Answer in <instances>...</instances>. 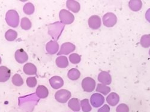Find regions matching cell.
I'll use <instances>...</instances> for the list:
<instances>
[{
    "instance_id": "obj_24",
    "label": "cell",
    "mask_w": 150,
    "mask_h": 112,
    "mask_svg": "<svg viewBox=\"0 0 150 112\" xmlns=\"http://www.w3.org/2000/svg\"><path fill=\"white\" fill-rule=\"evenodd\" d=\"M18 36V33L12 29L8 30L5 33V38L8 41H15Z\"/></svg>"
},
{
    "instance_id": "obj_15",
    "label": "cell",
    "mask_w": 150,
    "mask_h": 112,
    "mask_svg": "<svg viewBox=\"0 0 150 112\" xmlns=\"http://www.w3.org/2000/svg\"><path fill=\"white\" fill-rule=\"evenodd\" d=\"M106 101L110 106H115L120 102V97L117 93H112L107 97Z\"/></svg>"
},
{
    "instance_id": "obj_20",
    "label": "cell",
    "mask_w": 150,
    "mask_h": 112,
    "mask_svg": "<svg viewBox=\"0 0 150 112\" xmlns=\"http://www.w3.org/2000/svg\"><path fill=\"white\" fill-rule=\"evenodd\" d=\"M129 8L133 11H139L142 6V3L140 0H132L129 3Z\"/></svg>"
},
{
    "instance_id": "obj_14",
    "label": "cell",
    "mask_w": 150,
    "mask_h": 112,
    "mask_svg": "<svg viewBox=\"0 0 150 112\" xmlns=\"http://www.w3.org/2000/svg\"><path fill=\"white\" fill-rule=\"evenodd\" d=\"M46 51L50 54H56L59 49V45L57 41H51L46 44Z\"/></svg>"
},
{
    "instance_id": "obj_31",
    "label": "cell",
    "mask_w": 150,
    "mask_h": 112,
    "mask_svg": "<svg viewBox=\"0 0 150 112\" xmlns=\"http://www.w3.org/2000/svg\"><path fill=\"white\" fill-rule=\"evenodd\" d=\"M37 83V81L35 77H29L27 79V84L30 88H34Z\"/></svg>"
},
{
    "instance_id": "obj_26",
    "label": "cell",
    "mask_w": 150,
    "mask_h": 112,
    "mask_svg": "<svg viewBox=\"0 0 150 112\" xmlns=\"http://www.w3.org/2000/svg\"><path fill=\"white\" fill-rule=\"evenodd\" d=\"M81 106L83 112H90L92 109L88 99H82V100L81 102Z\"/></svg>"
},
{
    "instance_id": "obj_21",
    "label": "cell",
    "mask_w": 150,
    "mask_h": 112,
    "mask_svg": "<svg viewBox=\"0 0 150 112\" xmlns=\"http://www.w3.org/2000/svg\"><path fill=\"white\" fill-rule=\"evenodd\" d=\"M56 64L59 68H66L69 66V61L65 56H59L56 59Z\"/></svg>"
},
{
    "instance_id": "obj_1",
    "label": "cell",
    "mask_w": 150,
    "mask_h": 112,
    "mask_svg": "<svg viewBox=\"0 0 150 112\" xmlns=\"http://www.w3.org/2000/svg\"><path fill=\"white\" fill-rule=\"evenodd\" d=\"M64 28V25L60 22H55L54 23L49 24L48 26V33L52 38L58 40L60 35Z\"/></svg>"
},
{
    "instance_id": "obj_10",
    "label": "cell",
    "mask_w": 150,
    "mask_h": 112,
    "mask_svg": "<svg viewBox=\"0 0 150 112\" xmlns=\"http://www.w3.org/2000/svg\"><path fill=\"white\" fill-rule=\"evenodd\" d=\"M98 81L105 85H110L112 82V77L108 72L102 71L98 74Z\"/></svg>"
},
{
    "instance_id": "obj_5",
    "label": "cell",
    "mask_w": 150,
    "mask_h": 112,
    "mask_svg": "<svg viewBox=\"0 0 150 112\" xmlns=\"http://www.w3.org/2000/svg\"><path fill=\"white\" fill-rule=\"evenodd\" d=\"M82 87L85 92H93L96 87V81L92 78L86 77L82 81Z\"/></svg>"
},
{
    "instance_id": "obj_35",
    "label": "cell",
    "mask_w": 150,
    "mask_h": 112,
    "mask_svg": "<svg viewBox=\"0 0 150 112\" xmlns=\"http://www.w3.org/2000/svg\"><path fill=\"white\" fill-rule=\"evenodd\" d=\"M1 61H2V60H1V57H0V64H1Z\"/></svg>"
},
{
    "instance_id": "obj_18",
    "label": "cell",
    "mask_w": 150,
    "mask_h": 112,
    "mask_svg": "<svg viewBox=\"0 0 150 112\" xmlns=\"http://www.w3.org/2000/svg\"><path fill=\"white\" fill-rule=\"evenodd\" d=\"M23 72L28 75H34L37 73V67L34 64L28 63L24 65Z\"/></svg>"
},
{
    "instance_id": "obj_22",
    "label": "cell",
    "mask_w": 150,
    "mask_h": 112,
    "mask_svg": "<svg viewBox=\"0 0 150 112\" xmlns=\"http://www.w3.org/2000/svg\"><path fill=\"white\" fill-rule=\"evenodd\" d=\"M81 76V73L79 70L77 69H70L67 73L68 78L71 81H76L78 80Z\"/></svg>"
},
{
    "instance_id": "obj_3",
    "label": "cell",
    "mask_w": 150,
    "mask_h": 112,
    "mask_svg": "<svg viewBox=\"0 0 150 112\" xmlns=\"http://www.w3.org/2000/svg\"><path fill=\"white\" fill-rule=\"evenodd\" d=\"M59 17L61 22L64 24H70L72 23L74 20L73 15L65 9H62L60 11Z\"/></svg>"
},
{
    "instance_id": "obj_19",
    "label": "cell",
    "mask_w": 150,
    "mask_h": 112,
    "mask_svg": "<svg viewBox=\"0 0 150 112\" xmlns=\"http://www.w3.org/2000/svg\"><path fill=\"white\" fill-rule=\"evenodd\" d=\"M69 107L74 111H79L81 110V105L78 98H71L68 103Z\"/></svg>"
},
{
    "instance_id": "obj_28",
    "label": "cell",
    "mask_w": 150,
    "mask_h": 112,
    "mask_svg": "<svg viewBox=\"0 0 150 112\" xmlns=\"http://www.w3.org/2000/svg\"><path fill=\"white\" fill-rule=\"evenodd\" d=\"M141 45L144 48H148L150 47V35H143L140 41Z\"/></svg>"
},
{
    "instance_id": "obj_4",
    "label": "cell",
    "mask_w": 150,
    "mask_h": 112,
    "mask_svg": "<svg viewBox=\"0 0 150 112\" xmlns=\"http://www.w3.org/2000/svg\"><path fill=\"white\" fill-rule=\"evenodd\" d=\"M71 97V93L67 90H60L55 93L56 100L61 103H66Z\"/></svg>"
},
{
    "instance_id": "obj_23",
    "label": "cell",
    "mask_w": 150,
    "mask_h": 112,
    "mask_svg": "<svg viewBox=\"0 0 150 112\" xmlns=\"http://www.w3.org/2000/svg\"><path fill=\"white\" fill-rule=\"evenodd\" d=\"M96 91L100 93L105 95H106L110 92V88L104 84L98 83L97 84V86L96 88Z\"/></svg>"
},
{
    "instance_id": "obj_25",
    "label": "cell",
    "mask_w": 150,
    "mask_h": 112,
    "mask_svg": "<svg viewBox=\"0 0 150 112\" xmlns=\"http://www.w3.org/2000/svg\"><path fill=\"white\" fill-rule=\"evenodd\" d=\"M31 22L27 17H23L21 19V26L23 30H29L31 28Z\"/></svg>"
},
{
    "instance_id": "obj_2",
    "label": "cell",
    "mask_w": 150,
    "mask_h": 112,
    "mask_svg": "<svg viewBox=\"0 0 150 112\" xmlns=\"http://www.w3.org/2000/svg\"><path fill=\"white\" fill-rule=\"evenodd\" d=\"M6 21L10 26L16 28L19 23V16L18 12L14 10L8 11L6 15Z\"/></svg>"
},
{
    "instance_id": "obj_6",
    "label": "cell",
    "mask_w": 150,
    "mask_h": 112,
    "mask_svg": "<svg viewBox=\"0 0 150 112\" xmlns=\"http://www.w3.org/2000/svg\"><path fill=\"white\" fill-rule=\"evenodd\" d=\"M117 22V17L116 15L112 13H108L105 14L103 17V24L106 27L114 26Z\"/></svg>"
},
{
    "instance_id": "obj_33",
    "label": "cell",
    "mask_w": 150,
    "mask_h": 112,
    "mask_svg": "<svg viewBox=\"0 0 150 112\" xmlns=\"http://www.w3.org/2000/svg\"><path fill=\"white\" fill-rule=\"evenodd\" d=\"M98 112H110V107L108 105L105 104L102 107L98 110Z\"/></svg>"
},
{
    "instance_id": "obj_36",
    "label": "cell",
    "mask_w": 150,
    "mask_h": 112,
    "mask_svg": "<svg viewBox=\"0 0 150 112\" xmlns=\"http://www.w3.org/2000/svg\"><path fill=\"white\" fill-rule=\"evenodd\" d=\"M149 56H150V49H149Z\"/></svg>"
},
{
    "instance_id": "obj_11",
    "label": "cell",
    "mask_w": 150,
    "mask_h": 112,
    "mask_svg": "<svg viewBox=\"0 0 150 112\" xmlns=\"http://www.w3.org/2000/svg\"><path fill=\"white\" fill-rule=\"evenodd\" d=\"M15 59L19 63H24L28 60V56L27 53L23 49H19L15 53Z\"/></svg>"
},
{
    "instance_id": "obj_16",
    "label": "cell",
    "mask_w": 150,
    "mask_h": 112,
    "mask_svg": "<svg viewBox=\"0 0 150 112\" xmlns=\"http://www.w3.org/2000/svg\"><path fill=\"white\" fill-rule=\"evenodd\" d=\"M66 6L68 9L73 13H78L79 11L81 6L80 4L76 1H73V0H68L66 2Z\"/></svg>"
},
{
    "instance_id": "obj_32",
    "label": "cell",
    "mask_w": 150,
    "mask_h": 112,
    "mask_svg": "<svg viewBox=\"0 0 150 112\" xmlns=\"http://www.w3.org/2000/svg\"><path fill=\"white\" fill-rule=\"evenodd\" d=\"M117 112H129V108L126 104H120L116 109Z\"/></svg>"
},
{
    "instance_id": "obj_27",
    "label": "cell",
    "mask_w": 150,
    "mask_h": 112,
    "mask_svg": "<svg viewBox=\"0 0 150 112\" xmlns=\"http://www.w3.org/2000/svg\"><path fill=\"white\" fill-rule=\"evenodd\" d=\"M23 12L25 13L28 15H31L34 13L35 8H34V5L32 3H27L23 6Z\"/></svg>"
},
{
    "instance_id": "obj_13",
    "label": "cell",
    "mask_w": 150,
    "mask_h": 112,
    "mask_svg": "<svg viewBox=\"0 0 150 112\" xmlns=\"http://www.w3.org/2000/svg\"><path fill=\"white\" fill-rule=\"evenodd\" d=\"M11 75L10 70L6 66H0V82L7 81Z\"/></svg>"
},
{
    "instance_id": "obj_7",
    "label": "cell",
    "mask_w": 150,
    "mask_h": 112,
    "mask_svg": "<svg viewBox=\"0 0 150 112\" xmlns=\"http://www.w3.org/2000/svg\"><path fill=\"white\" fill-rule=\"evenodd\" d=\"M90 102L93 107H98L104 103L105 98L100 94L95 93L91 95Z\"/></svg>"
},
{
    "instance_id": "obj_9",
    "label": "cell",
    "mask_w": 150,
    "mask_h": 112,
    "mask_svg": "<svg viewBox=\"0 0 150 112\" xmlns=\"http://www.w3.org/2000/svg\"><path fill=\"white\" fill-rule=\"evenodd\" d=\"M101 19L98 16L94 15L91 16L88 19V25L90 28L96 30L101 26Z\"/></svg>"
},
{
    "instance_id": "obj_34",
    "label": "cell",
    "mask_w": 150,
    "mask_h": 112,
    "mask_svg": "<svg viewBox=\"0 0 150 112\" xmlns=\"http://www.w3.org/2000/svg\"><path fill=\"white\" fill-rule=\"evenodd\" d=\"M145 18L148 22L150 23V8H149L145 13Z\"/></svg>"
},
{
    "instance_id": "obj_17",
    "label": "cell",
    "mask_w": 150,
    "mask_h": 112,
    "mask_svg": "<svg viewBox=\"0 0 150 112\" xmlns=\"http://www.w3.org/2000/svg\"><path fill=\"white\" fill-rule=\"evenodd\" d=\"M36 95L40 98H45L49 95V91L44 85H39L36 89Z\"/></svg>"
},
{
    "instance_id": "obj_30",
    "label": "cell",
    "mask_w": 150,
    "mask_h": 112,
    "mask_svg": "<svg viewBox=\"0 0 150 112\" xmlns=\"http://www.w3.org/2000/svg\"><path fill=\"white\" fill-rule=\"evenodd\" d=\"M81 56L76 54V53H73L70 55L69 56V60L73 64H78L81 61Z\"/></svg>"
},
{
    "instance_id": "obj_29",
    "label": "cell",
    "mask_w": 150,
    "mask_h": 112,
    "mask_svg": "<svg viewBox=\"0 0 150 112\" xmlns=\"http://www.w3.org/2000/svg\"><path fill=\"white\" fill-rule=\"evenodd\" d=\"M12 82L16 86H21L23 84V80L20 74H15L12 78Z\"/></svg>"
},
{
    "instance_id": "obj_12",
    "label": "cell",
    "mask_w": 150,
    "mask_h": 112,
    "mask_svg": "<svg viewBox=\"0 0 150 112\" xmlns=\"http://www.w3.org/2000/svg\"><path fill=\"white\" fill-rule=\"evenodd\" d=\"M49 83L52 88L59 89L64 85V81L62 78L58 76H54L49 79Z\"/></svg>"
},
{
    "instance_id": "obj_8",
    "label": "cell",
    "mask_w": 150,
    "mask_h": 112,
    "mask_svg": "<svg viewBox=\"0 0 150 112\" xmlns=\"http://www.w3.org/2000/svg\"><path fill=\"white\" fill-rule=\"evenodd\" d=\"M75 48H76V47H75V45L72 43H70V42L64 43L61 45L60 51L57 54L58 56L62 55V54L67 55L73 52L75 50Z\"/></svg>"
}]
</instances>
